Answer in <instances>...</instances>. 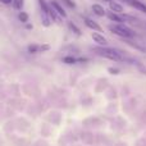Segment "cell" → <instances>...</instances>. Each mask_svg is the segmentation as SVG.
Listing matches in <instances>:
<instances>
[{"mask_svg":"<svg viewBox=\"0 0 146 146\" xmlns=\"http://www.w3.org/2000/svg\"><path fill=\"white\" fill-rule=\"evenodd\" d=\"M92 50L95 51L98 55L104 56V58H106V59H110V60H114V62H123L124 60V56L122 55V53H119L115 49L100 46V48H92Z\"/></svg>","mask_w":146,"mask_h":146,"instance_id":"obj_1","label":"cell"},{"mask_svg":"<svg viewBox=\"0 0 146 146\" xmlns=\"http://www.w3.org/2000/svg\"><path fill=\"white\" fill-rule=\"evenodd\" d=\"M109 30L113 33H115V35L121 36L122 38H129V37H133L135 36L133 31L123 25H110L109 26Z\"/></svg>","mask_w":146,"mask_h":146,"instance_id":"obj_2","label":"cell"},{"mask_svg":"<svg viewBox=\"0 0 146 146\" xmlns=\"http://www.w3.org/2000/svg\"><path fill=\"white\" fill-rule=\"evenodd\" d=\"M50 49L49 45H37V44H33V45H30L27 48L28 53L31 54H37V53H44V51H48Z\"/></svg>","mask_w":146,"mask_h":146,"instance_id":"obj_3","label":"cell"},{"mask_svg":"<svg viewBox=\"0 0 146 146\" xmlns=\"http://www.w3.org/2000/svg\"><path fill=\"white\" fill-rule=\"evenodd\" d=\"M91 37H92V40L95 41L96 44H99L100 46H105L106 44H108V40H106L103 35H100V33H98V32H92L91 33Z\"/></svg>","mask_w":146,"mask_h":146,"instance_id":"obj_4","label":"cell"},{"mask_svg":"<svg viewBox=\"0 0 146 146\" xmlns=\"http://www.w3.org/2000/svg\"><path fill=\"white\" fill-rule=\"evenodd\" d=\"M83 22H85V25L87 26L88 28H91L92 31H98V32H101V31H103V28H101L95 21L90 19V18H83Z\"/></svg>","mask_w":146,"mask_h":146,"instance_id":"obj_5","label":"cell"},{"mask_svg":"<svg viewBox=\"0 0 146 146\" xmlns=\"http://www.w3.org/2000/svg\"><path fill=\"white\" fill-rule=\"evenodd\" d=\"M127 3H128L131 7L136 8L137 10H140V12H142V13L146 14V5L144 4V3L139 1V0H127Z\"/></svg>","mask_w":146,"mask_h":146,"instance_id":"obj_6","label":"cell"},{"mask_svg":"<svg viewBox=\"0 0 146 146\" xmlns=\"http://www.w3.org/2000/svg\"><path fill=\"white\" fill-rule=\"evenodd\" d=\"M50 5H51V7H53V9L55 10V13H56V14H59V15H60V17H63V18H64V17H66V15H67V13L64 12V9L60 7V4H59L58 1H55V0H53Z\"/></svg>","mask_w":146,"mask_h":146,"instance_id":"obj_7","label":"cell"},{"mask_svg":"<svg viewBox=\"0 0 146 146\" xmlns=\"http://www.w3.org/2000/svg\"><path fill=\"white\" fill-rule=\"evenodd\" d=\"M109 7H110L111 12H114V13H118V14H122V13H123V7L117 1H110L109 3Z\"/></svg>","mask_w":146,"mask_h":146,"instance_id":"obj_8","label":"cell"},{"mask_svg":"<svg viewBox=\"0 0 146 146\" xmlns=\"http://www.w3.org/2000/svg\"><path fill=\"white\" fill-rule=\"evenodd\" d=\"M108 18L110 21H113V22H117L118 25H122V22L124 21L122 15H118L117 13H114V12H109L108 13Z\"/></svg>","mask_w":146,"mask_h":146,"instance_id":"obj_9","label":"cell"},{"mask_svg":"<svg viewBox=\"0 0 146 146\" xmlns=\"http://www.w3.org/2000/svg\"><path fill=\"white\" fill-rule=\"evenodd\" d=\"M92 10H94V13H95L96 15H99V17H104V15L106 14L105 9H104L100 4H94L92 5Z\"/></svg>","mask_w":146,"mask_h":146,"instance_id":"obj_10","label":"cell"},{"mask_svg":"<svg viewBox=\"0 0 146 146\" xmlns=\"http://www.w3.org/2000/svg\"><path fill=\"white\" fill-rule=\"evenodd\" d=\"M12 4H13V8H14L15 10H21L23 7V0H13Z\"/></svg>","mask_w":146,"mask_h":146,"instance_id":"obj_11","label":"cell"},{"mask_svg":"<svg viewBox=\"0 0 146 146\" xmlns=\"http://www.w3.org/2000/svg\"><path fill=\"white\" fill-rule=\"evenodd\" d=\"M18 18H19L21 22L26 23L28 21V14H27V13H25V12H21L19 14H18Z\"/></svg>","mask_w":146,"mask_h":146,"instance_id":"obj_12","label":"cell"},{"mask_svg":"<svg viewBox=\"0 0 146 146\" xmlns=\"http://www.w3.org/2000/svg\"><path fill=\"white\" fill-rule=\"evenodd\" d=\"M77 62V59L73 58V56H66V58H63V63H67V64H73Z\"/></svg>","mask_w":146,"mask_h":146,"instance_id":"obj_13","label":"cell"},{"mask_svg":"<svg viewBox=\"0 0 146 146\" xmlns=\"http://www.w3.org/2000/svg\"><path fill=\"white\" fill-rule=\"evenodd\" d=\"M68 26H69V28H71L72 31H74V33H77V35H81V31L78 30L77 27H76V25H73L72 22H68Z\"/></svg>","mask_w":146,"mask_h":146,"instance_id":"obj_14","label":"cell"},{"mask_svg":"<svg viewBox=\"0 0 146 146\" xmlns=\"http://www.w3.org/2000/svg\"><path fill=\"white\" fill-rule=\"evenodd\" d=\"M63 3H66V4L68 5V7H71V8H74L76 7V4H74V3H72L71 0H63Z\"/></svg>","mask_w":146,"mask_h":146,"instance_id":"obj_15","label":"cell"},{"mask_svg":"<svg viewBox=\"0 0 146 146\" xmlns=\"http://www.w3.org/2000/svg\"><path fill=\"white\" fill-rule=\"evenodd\" d=\"M108 71H109V72H110V73H111V74H117V73H118V72H119V71H118V69H114V68H109V69H108Z\"/></svg>","mask_w":146,"mask_h":146,"instance_id":"obj_16","label":"cell"},{"mask_svg":"<svg viewBox=\"0 0 146 146\" xmlns=\"http://www.w3.org/2000/svg\"><path fill=\"white\" fill-rule=\"evenodd\" d=\"M12 1L13 0H0V3H3V4H12Z\"/></svg>","mask_w":146,"mask_h":146,"instance_id":"obj_17","label":"cell"},{"mask_svg":"<svg viewBox=\"0 0 146 146\" xmlns=\"http://www.w3.org/2000/svg\"><path fill=\"white\" fill-rule=\"evenodd\" d=\"M104 1H106V3H110V1H111V0H104Z\"/></svg>","mask_w":146,"mask_h":146,"instance_id":"obj_18","label":"cell"},{"mask_svg":"<svg viewBox=\"0 0 146 146\" xmlns=\"http://www.w3.org/2000/svg\"><path fill=\"white\" fill-rule=\"evenodd\" d=\"M118 1H127V0H118Z\"/></svg>","mask_w":146,"mask_h":146,"instance_id":"obj_19","label":"cell"}]
</instances>
